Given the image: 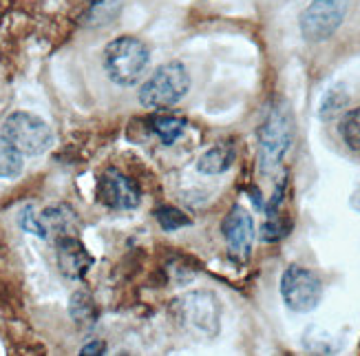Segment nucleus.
Here are the masks:
<instances>
[{
    "mask_svg": "<svg viewBox=\"0 0 360 356\" xmlns=\"http://www.w3.org/2000/svg\"><path fill=\"white\" fill-rule=\"evenodd\" d=\"M177 328L195 341H212L221 330V303L210 290H191L170 303Z\"/></svg>",
    "mask_w": 360,
    "mask_h": 356,
    "instance_id": "obj_1",
    "label": "nucleus"
},
{
    "mask_svg": "<svg viewBox=\"0 0 360 356\" xmlns=\"http://www.w3.org/2000/svg\"><path fill=\"white\" fill-rule=\"evenodd\" d=\"M150 62L148 44L137 36H117L104 46L102 65L108 80L117 87H133L139 82Z\"/></svg>",
    "mask_w": 360,
    "mask_h": 356,
    "instance_id": "obj_2",
    "label": "nucleus"
},
{
    "mask_svg": "<svg viewBox=\"0 0 360 356\" xmlns=\"http://www.w3.org/2000/svg\"><path fill=\"white\" fill-rule=\"evenodd\" d=\"M259 135V166L265 175H272L283 164L292 139H294V117L285 102L272 104V108L261 122Z\"/></svg>",
    "mask_w": 360,
    "mask_h": 356,
    "instance_id": "obj_3",
    "label": "nucleus"
},
{
    "mask_svg": "<svg viewBox=\"0 0 360 356\" xmlns=\"http://www.w3.org/2000/svg\"><path fill=\"white\" fill-rule=\"evenodd\" d=\"M191 91V73L186 65L179 60L166 62V65L155 69L144 84L139 87V104L146 108H170L186 98V93Z\"/></svg>",
    "mask_w": 360,
    "mask_h": 356,
    "instance_id": "obj_4",
    "label": "nucleus"
},
{
    "mask_svg": "<svg viewBox=\"0 0 360 356\" xmlns=\"http://www.w3.org/2000/svg\"><path fill=\"white\" fill-rule=\"evenodd\" d=\"M0 133H3L25 158L42 155L53 144V131L49 129V124L29 111H13L11 115H7Z\"/></svg>",
    "mask_w": 360,
    "mask_h": 356,
    "instance_id": "obj_5",
    "label": "nucleus"
},
{
    "mask_svg": "<svg viewBox=\"0 0 360 356\" xmlns=\"http://www.w3.org/2000/svg\"><path fill=\"white\" fill-rule=\"evenodd\" d=\"M281 299L296 314H307L316 310L323 299V281L316 272L292 263L281 274Z\"/></svg>",
    "mask_w": 360,
    "mask_h": 356,
    "instance_id": "obj_6",
    "label": "nucleus"
},
{
    "mask_svg": "<svg viewBox=\"0 0 360 356\" xmlns=\"http://www.w3.org/2000/svg\"><path fill=\"white\" fill-rule=\"evenodd\" d=\"M349 0H311L301 13V34L307 42H325L340 29Z\"/></svg>",
    "mask_w": 360,
    "mask_h": 356,
    "instance_id": "obj_7",
    "label": "nucleus"
},
{
    "mask_svg": "<svg viewBox=\"0 0 360 356\" xmlns=\"http://www.w3.org/2000/svg\"><path fill=\"white\" fill-rule=\"evenodd\" d=\"M221 235L226 239L228 255L239 263L248 261L250 255H252V246L257 237L255 220L250 210L241 204H234L221 222Z\"/></svg>",
    "mask_w": 360,
    "mask_h": 356,
    "instance_id": "obj_8",
    "label": "nucleus"
},
{
    "mask_svg": "<svg viewBox=\"0 0 360 356\" xmlns=\"http://www.w3.org/2000/svg\"><path fill=\"white\" fill-rule=\"evenodd\" d=\"M98 201L108 210H135L142 204V193L131 177L108 168L98 179Z\"/></svg>",
    "mask_w": 360,
    "mask_h": 356,
    "instance_id": "obj_9",
    "label": "nucleus"
},
{
    "mask_svg": "<svg viewBox=\"0 0 360 356\" xmlns=\"http://www.w3.org/2000/svg\"><path fill=\"white\" fill-rule=\"evenodd\" d=\"M56 257L62 276H67L69 281H82L93 266V257L77 235L56 239Z\"/></svg>",
    "mask_w": 360,
    "mask_h": 356,
    "instance_id": "obj_10",
    "label": "nucleus"
},
{
    "mask_svg": "<svg viewBox=\"0 0 360 356\" xmlns=\"http://www.w3.org/2000/svg\"><path fill=\"white\" fill-rule=\"evenodd\" d=\"M38 222L42 228V239L49 237H67V235H75L77 232V217L75 212L65 206V204H56V206H46L44 210L38 212Z\"/></svg>",
    "mask_w": 360,
    "mask_h": 356,
    "instance_id": "obj_11",
    "label": "nucleus"
},
{
    "mask_svg": "<svg viewBox=\"0 0 360 356\" xmlns=\"http://www.w3.org/2000/svg\"><path fill=\"white\" fill-rule=\"evenodd\" d=\"M234 158H237L234 144H217L206 153H201V158L197 160V170L201 175H221L234 164Z\"/></svg>",
    "mask_w": 360,
    "mask_h": 356,
    "instance_id": "obj_12",
    "label": "nucleus"
},
{
    "mask_svg": "<svg viewBox=\"0 0 360 356\" xmlns=\"http://www.w3.org/2000/svg\"><path fill=\"white\" fill-rule=\"evenodd\" d=\"M25 168V155L0 133V179H15Z\"/></svg>",
    "mask_w": 360,
    "mask_h": 356,
    "instance_id": "obj_13",
    "label": "nucleus"
},
{
    "mask_svg": "<svg viewBox=\"0 0 360 356\" xmlns=\"http://www.w3.org/2000/svg\"><path fill=\"white\" fill-rule=\"evenodd\" d=\"M69 314L71 319L86 328V325H93L98 321V307H96V301L93 297L86 292V290H77L71 294V301H69Z\"/></svg>",
    "mask_w": 360,
    "mask_h": 356,
    "instance_id": "obj_14",
    "label": "nucleus"
},
{
    "mask_svg": "<svg viewBox=\"0 0 360 356\" xmlns=\"http://www.w3.org/2000/svg\"><path fill=\"white\" fill-rule=\"evenodd\" d=\"M122 7H124V0H93V5L86 11L84 23L89 27H104L117 18Z\"/></svg>",
    "mask_w": 360,
    "mask_h": 356,
    "instance_id": "obj_15",
    "label": "nucleus"
},
{
    "mask_svg": "<svg viewBox=\"0 0 360 356\" xmlns=\"http://www.w3.org/2000/svg\"><path fill=\"white\" fill-rule=\"evenodd\" d=\"M150 131L158 135L164 144H173V142H177V137L184 135L186 120L175 117V115H155L150 120Z\"/></svg>",
    "mask_w": 360,
    "mask_h": 356,
    "instance_id": "obj_16",
    "label": "nucleus"
},
{
    "mask_svg": "<svg viewBox=\"0 0 360 356\" xmlns=\"http://www.w3.org/2000/svg\"><path fill=\"white\" fill-rule=\"evenodd\" d=\"M347 102H349V93L342 89L340 84L338 87H332L323 96V100H321V106H319L321 120H332V117H336L342 111V108H345Z\"/></svg>",
    "mask_w": 360,
    "mask_h": 356,
    "instance_id": "obj_17",
    "label": "nucleus"
},
{
    "mask_svg": "<svg viewBox=\"0 0 360 356\" xmlns=\"http://www.w3.org/2000/svg\"><path fill=\"white\" fill-rule=\"evenodd\" d=\"M338 131H340L342 142H345L352 151L360 153V106L352 108V111L342 115Z\"/></svg>",
    "mask_w": 360,
    "mask_h": 356,
    "instance_id": "obj_18",
    "label": "nucleus"
},
{
    "mask_svg": "<svg viewBox=\"0 0 360 356\" xmlns=\"http://www.w3.org/2000/svg\"><path fill=\"white\" fill-rule=\"evenodd\" d=\"M155 220H158L160 228L166 232H173V230H179V228H186L193 224L191 217L175 206H160L155 210Z\"/></svg>",
    "mask_w": 360,
    "mask_h": 356,
    "instance_id": "obj_19",
    "label": "nucleus"
},
{
    "mask_svg": "<svg viewBox=\"0 0 360 356\" xmlns=\"http://www.w3.org/2000/svg\"><path fill=\"white\" fill-rule=\"evenodd\" d=\"M18 224H20V228L25 232H31V235H36V237L42 239V228H40V222H38V212L31 208V206H27V208L20 210Z\"/></svg>",
    "mask_w": 360,
    "mask_h": 356,
    "instance_id": "obj_20",
    "label": "nucleus"
},
{
    "mask_svg": "<svg viewBox=\"0 0 360 356\" xmlns=\"http://www.w3.org/2000/svg\"><path fill=\"white\" fill-rule=\"evenodd\" d=\"M104 352H106V343H104V341H91V343H86L82 348L80 354L89 356V354H104Z\"/></svg>",
    "mask_w": 360,
    "mask_h": 356,
    "instance_id": "obj_21",
    "label": "nucleus"
}]
</instances>
